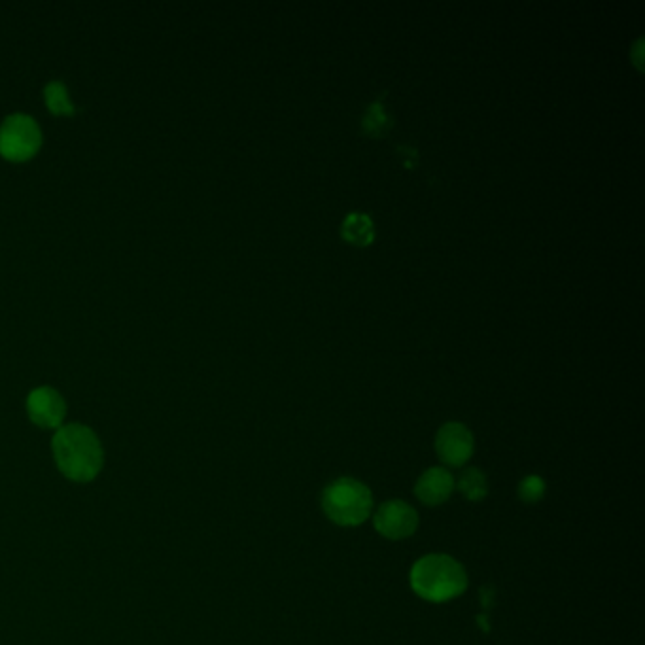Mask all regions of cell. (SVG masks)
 Listing matches in <instances>:
<instances>
[{
	"label": "cell",
	"mask_w": 645,
	"mask_h": 645,
	"mask_svg": "<svg viewBox=\"0 0 645 645\" xmlns=\"http://www.w3.org/2000/svg\"><path fill=\"white\" fill-rule=\"evenodd\" d=\"M453 475L445 468L424 471L415 485V494L426 506H441L453 496Z\"/></svg>",
	"instance_id": "8"
},
{
	"label": "cell",
	"mask_w": 645,
	"mask_h": 645,
	"mask_svg": "<svg viewBox=\"0 0 645 645\" xmlns=\"http://www.w3.org/2000/svg\"><path fill=\"white\" fill-rule=\"evenodd\" d=\"M454 487H458L460 494L464 498H468L470 502H479L489 494L487 475L477 468H468V470L462 471V475L458 477V483H454Z\"/></svg>",
	"instance_id": "10"
},
{
	"label": "cell",
	"mask_w": 645,
	"mask_h": 645,
	"mask_svg": "<svg viewBox=\"0 0 645 645\" xmlns=\"http://www.w3.org/2000/svg\"><path fill=\"white\" fill-rule=\"evenodd\" d=\"M44 99L46 105L52 110L55 116H70L74 114V106L70 103L69 93L65 84L61 82H52L44 89Z\"/></svg>",
	"instance_id": "12"
},
{
	"label": "cell",
	"mask_w": 645,
	"mask_h": 645,
	"mask_svg": "<svg viewBox=\"0 0 645 645\" xmlns=\"http://www.w3.org/2000/svg\"><path fill=\"white\" fill-rule=\"evenodd\" d=\"M411 587L426 602H449L468 589L464 566L449 555H426L411 570Z\"/></svg>",
	"instance_id": "2"
},
{
	"label": "cell",
	"mask_w": 645,
	"mask_h": 645,
	"mask_svg": "<svg viewBox=\"0 0 645 645\" xmlns=\"http://www.w3.org/2000/svg\"><path fill=\"white\" fill-rule=\"evenodd\" d=\"M42 144L38 123L27 114H12L0 125V156L8 161H27Z\"/></svg>",
	"instance_id": "4"
},
{
	"label": "cell",
	"mask_w": 645,
	"mask_h": 645,
	"mask_svg": "<svg viewBox=\"0 0 645 645\" xmlns=\"http://www.w3.org/2000/svg\"><path fill=\"white\" fill-rule=\"evenodd\" d=\"M545 494V483L538 475H528L524 477L519 485V498L526 502V504H534L540 502Z\"/></svg>",
	"instance_id": "13"
},
{
	"label": "cell",
	"mask_w": 645,
	"mask_h": 645,
	"mask_svg": "<svg viewBox=\"0 0 645 645\" xmlns=\"http://www.w3.org/2000/svg\"><path fill=\"white\" fill-rule=\"evenodd\" d=\"M436 453L445 466L460 468L473 454V436L460 422H447L436 436Z\"/></svg>",
	"instance_id": "7"
},
{
	"label": "cell",
	"mask_w": 645,
	"mask_h": 645,
	"mask_svg": "<svg viewBox=\"0 0 645 645\" xmlns=\"http://www.w3.org/2000/svg\"><path fill=\"white\" fill-rule=\"evenodd\" d=\"M59 471L74 483H91L105 466L101 439L84 424L61 426L52 439Z\"/></svg>",
	"instance_id": "1"
},
{
	"label": "cell",
	"mask_w": 645,
	"mask_h": 645,
	"mask_svg": "<svg viewBox=\"0 0 645 645\" xmlns=\"http://www.w3.org/2000/svg\"><path fill=\"white\" fill-rule=\"evenodd\" d=\"M341 235L350 245H371L373 239H375L373 220L366 214H362V212H350L349 216L343 220Z\"/></svg>",
	"instance_id": "9"
},
{
	"label": "cell",
	"mask_w": 645,
	"mask_h": 645,
	"mask_svg": "<svg viewBox=\"0 0 645 645\" xmlns=\"http://www.w3.org/2000/svg\"><path fill=\"white\" fill-rule=\"evenodd\" d=\"M362 127L366 131V135L373 137V139H381V137H384L392 129V118L384 110L381 101H375L373 105H369L366 116H364V122H362Z\"/></svg>",
	"instance_id": "11"
},
{
	"label": "cell",
	"mask_w": 645,
	"mask_h": 645,
	"mask_svg": "<svg viewBox=\"0 0 645 645\" xmlns=\"http://www.w3.org/2000/svg\"><path fill=\"white\" fill-rule=\"evenodd\" d=\"M322 509L337 526H360L373 511V496L364 483L341 477L322 494Z\"/></svg>",
	"instance_id": "3"
},
{
	"label": "cell",
	"mask_w": 645,
	"mask_h": 645,
	"mask_svg": "<svg viewBox=\"0 0 645 645\" xmlns=\"http://www.w3.org/2000/svg\"><path fill=\"white\" fill-rule=\"evenodd\" d=\"M27 415L44 430H59L67 415V403L52 386H40L27 398Z\"/></svg>",
	"instance_id": "6"
},
{
	"label": "cell",
	"mask_w": 645,
	"mask_h": 645,
	"mask_svg": "<svg viewBox=\"0 0 645 645\" xmlns=\"http://www.w3.org/2000/svg\"><path fill=\"white\" fill-rule=\"evenodd\" d=\"M375 530L388 540L411 538L419 528V513L407 502L392 500L377 509L373 517Z\"/></svg>",
	"instance_id": "5"
}]
</instances>
